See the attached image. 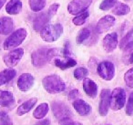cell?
Segmentation results:
<instances>
[{
	"label": "cell",
	"mask_w": 133,
	"mask_h": 125,
	"mask_svg": "<svg viewBox=\"0 0 133 125\" xmlns=\"http://www.w3.org/2000/svg\"><path fill=\"white\" fill-rule=\"evenodd\" d=\"M59 53L60 51L57 48H39L32 53V64L36 68H41Z\"/></svg>",
	"instance_id": "cell-1"
},
{
	"label": "cell",
	"mask_w": 133,
	"mask_h": 125,
	"mask_svg": "<svg viewBox=\"0 0 133 125\" xmlns=\"http://www.w3.org/2000/svg\"><path fill=\"white\" fill-rule=\"evenodd\" d=\"M45 90L51 94L62 92L66 89V84L57 75H48L45 77L42 80Z\"/></svg>",
	"instance_id": "cell-2"
},
{
	"label": "cell",
	"mask_w": 133,
	"mask_h": 125,
	"mask_svg": "<svg viewBox=\"0 0 133 125\" xmlns=\"http://www.w3.org/2000/svg\"><path fill=\"white\" fill-rule=\"evenodd\" d=\"M63 33L61 24H53L45 26L40 31V37L46 42H54L60 38Z\"/></svg>",
	"instance_id": "cell-3"
},
{
	"label": "cell",
	"mask_w": 133,
	"mask_h": 125,
	"mask_svg": "<svg viewBox=\"0 0 133 125\" xmlns=\"http://www.w3.org/2000/svg\"><path fill=\"white\" fill-rule=\"evenodd\" d=\"M26 38V30L25 28H19L11 34L8 39L5 40L3 47L4 49L9 50L18 47L25 39Z\"/></svg>",
	"instance_id": "cell-4"
},
{
	"label": "cell",
	"mask_w": 133,
	"mask_h": 125,
	"mask_svg": "<svg viewBox=\"0 0 133 125\" xmlns=\"http://www.w3.org/2000/svg\"><path fill=\"white\" fill-rule=\"evenodd\" d=\"M126 102V92L122 88H116L110 93V108L113 110L122 109Z\"/></svg>",
	"instance_id": "cell-5"
},
{
	"label": "cell",
	"mask_w": 133,
	"mask_h": 125,
	"mask_svg": "<svg viewBox=\"0 0 133 125\" xmlns=\"http://www.w3.org/2000/svg\"><path fill=\"white\" fill-rule=\"evenodd\" d=\"M52 111H53L55 117L57 118L58 121H65L70 118L71 116V110L69 108V106H66L64 102L61 101H54L51 105Z\"/></svg>",
	"instance_id": "cell-6"
},
{
	"label": "cell",
	"mask_w": 133,
	"mask_h": 125,
	"mask_svg": "<svg viewBox=\"0 0 133 125\" xmlns=\"http://www.w3.org/2000/svg\"><path fill=\"white\" fill-rule=\"evenodd\" d=\"M97 71L103 79L111 80L115 76V66L110 61H102L98 65Z\"/></svg>",
	"instance_id": "cell-7"
},
{
	"label": "cell",
	"mask_w": 133,
	"mask_h": 125,
	"mask_svg": "<svg viewBox=\"0 0 133 125\" xmlns=\"http://www.w3.org/2000/svg\"><path fill=\"white\" fill-rule=\"evenodd\" d=\"M92 3V0H72L68 6V11L72 15H78L86 11Z\"/></svg>",
	"instance_id": "cell-8"
},
{
	"label": "cell",
	"mask_w": 133,
	"mask_h": 125,
	"mask_svg": "<svg viewBox=\"0 0 133 125\" xmlns=\"http://www.w3.org/2000/svg\"><path fill=\"white\" fill-rule=\"evenodd\" d=\"M23 55H24V49L23 48H16L6 54L4 57V62L9 68H14L18 64V62L21 60Z\"/></svg>",
	"instance_id": "cell-9"
},
{
	"label": "cell",
	"mask_w": 133,
	"mask_h": 125,
	"mask_svg": "<svg viewBox=\"0 0 133 125\" xmlns=\"http://www.w3.org/2000/svg\"><path fill=\"white\" fill-rule=\"evenodd\" d=\"M116 22V19L113 16L111 15H107L105 17H101V18L98 20V24L96 27V30L98 34L104 33V32H107L109 29H110L113 26L115 25Z\"/></svg>",
	"instance_id": "cell-10"
},
{
	"label": "cell",
	"mask_w": 133,
	"mask_h": 125,
	"mask_svg": "<svg viewBox=\"0 0 133 125\" xmlns=\"http://www.w3.org/2000/svg\"><path fill=\"white\" fill-rule=\"evenodd\" d=\"M110 105V91L109 90H102L100 93V101L98 111L101 116H106L109 111V106Z\"/></svg>",
	"instance_id": "cell-11"
},
{
	"label": "cell",
	"mask_w": 133,
	"mask_h": 125,
	"mask_svg": "<svg viewBox=\"0 0 133 125\" xmlns=\"http://www.w3.org/2000/svg\"><path fill=\"white\" fill-rule=\"evenodd\" d=\"M35 79L30 73H23L17 79V87L21 91H28L33 87Z\"/></svg>",
	"instance_id": "cell-12"
},
{
	"label": "cell",
	"mask_w": 133,
	"mask_h": 125,
	"mask_svg": "<svg viewBox=\"0 0 133 125\" xmlns=\"http://www.w3.org/2000/svg\"><path fill=\"white\" fill-rule=\"evenodd\" d=\"M117 46H118V35H117V33L113 32V33L108 34L105 36V38L103 39V48L106 52L110 53V52L114 51Z\"/></svg>",
	"instance_id": "cell-13"
},
{
	"label": "cell",
	"mask_w": 133,
	"mask_h": 125,
	"mask_svg": "<svg viewBox=\"0 0 133 125\" xmlns=\"http://www.w3.org/2000/svg\"><path fill=\"white\" fill-rule=\"evenodd\" d=\"M14 29V21L11 17H0V34L8 35Z\"/></svg>",
	"instance_id": "cell-14"
},
{
	"label": "cell",
	"mask_w": 133,
	"mask_h": 125,
	"mask_svg": "<svg viewBox=\"0 0 133 125\" xmlns=\"http://www.w3.org/2000/svg\"><path fill=\"white\" fill-rule=\"evenodd\" d=\"M83 90L88 96L90 98H95L98 93V86L97 84L89 78H85L83 81Z\"/></svg>",
	"instance_id": "cell-15"
},
{
	"label": "cell",
	"mask_w": 133,
	"mask_h": 125,
	"mask_svg": "<svg viewBox=\"0 0 133 125\" xmlns=\"http://www.w3.org/2000/svg\"><path fill=\"white\" fill-rule=\"evenodd\" d=\"M73 107L78 114L82 116L88 115L91 111V106L83 99H77L73 102Z\"/></svg>",
	"instance_id": "cell-16"
},
{
	"label": "cell",
	"mask_w": 133,
	"mask_h": 125,
	"mask_svg": "<svg viewBox=\"0 0 133 125\" xmlns=\"http://www.w3.org/2000/svg\"><path fill=\"white\" fill-rule=\"evenodd\" d=\"M49 18L51 17H49L48 13H41L34 19L33 22V28L35 31H41L43 28L46 26V24L48 22Z\"/></svg>",
	"instance_id": "cell-17"
},
{
	"label": "cell",
	"mask_w": 133,
	"mask_h": 125,
	"mask_svg": "<svg viewBox=\"0 0 133 125\" xmlns=\"http://www.w3.org/2000/svg\"><path fill=\"white\" fill-rule=\"evenodd\" d=\"M22 9V2L20 0H10L6 6V13L10 15H17Z\"/></svg>",
	"instance_id": "cell-18"
},
{
	"label": "cell",
	"mask_w": 133,
	"mask_h": 125,
	"mask_svg": "<svg viewBox=\"0 0 133 125\" xmlns=\"http://www.w3.org/2000/svg\"><path fill=\"white\" fill-rule=\"evenodd\" d=\"M37 102V99H36V98H32V99L25 101L24 103H22V104L17 108V115L21 116V115H24V114L28 113V112L35 106Z\"/></svg>",
	"instance_id": "cell-19"
},
{
	"label": "cell",
	"mask_w": 133,
	"mask_h": 125,
	"mask_svg": "<svg viewBox=\"0 0 133 125\" xmlns=\"http://www.w3.org/2000/svg\"><path fill=\"white\" fill-rule=\"evenodd\" d=\"M17 75V71L13 68H8L0 72V86L9 82Z\"/></svg>",
	"instance_id": "cell-20"
},
{
	"label": "cell",
	"mask_w": 133,
	"mask_h": 125,
	"mask_svg": "<svg viewBox=\"0 0 133 125\" xmlns=\"http://www.w3.org/2000/svg\"><path fill=\"white\" fill-rule=\"evenodd\" d=\"M14 96L10 91L0 90V106H10L14 103Z\"/></svg>",
	"instance_id": "cell-21"
},
{
	"label": "cell",
	"mask_w": 133,
	"mask_h": 125,
	"mask_svg": "<svg viewBox=\"0 0 133 125\" xmlns=\"http://www.w3.org/2000/svg\"><path fill=\"white\" fill-rule=\"evenodd\" d=\"M133 47V28L125 35V37L119 42V48L121 49L127 50Z\"/></svg>",
	"instance_id": "cell-22"
},
{
	"label": "cell",
	"mask_w": 133,
	"mask_h": 125,
	"mask_svg": "<svg viewBox=\"0 0 133 125\" xmlns=\"http://www.w3.org/2000/svg\"><path fill=\"white\" fill-rule=\"evenodd\" d=\"M55 65L57 68H61V70H66V68H72V67L76 66L77 61L75 60V59H71V58H66L65 60L60 59H56Z\"/></svg>",
	"instance_id": "cell-23"
},
{
	"label": "cell",
	"mask_w": 133,
	"mask_h": 125,
	"mask_svg": "<svg viewBox=\"0 0 133 125\" xmlns=\"http://www.w3.org/2000/svg\"><path fill=\"white\" fill-rule=\"evenodd\" d=\"M130 12V8L121 2H117L112 9V13L117 16H125Z\"/></svg>",
	"instance_id": "cell-24"
},
{
	"label": "cell",
	"mask_w": 133,
	"mask_h": 125,
	"mask_svg": "<svg viewBox=\"0 0 133 125\" xmlns=\"http://www.w3.org/2000/svg\"><path fill=\"white\" fill-rule=\"evenodd\" d=\"M49 107H48V103H41L39 106L37 107V109L35 110L33 113V116L36 119H43L45 116L46 115V113L48 112Z\"/></svg>",
	"instance_id": "cell-25"
},
{
	"label": "cell",
	"mask_w": 133,
	"mask_h": 125,
	"mask_svg": "<svg viewBox=\"0 0 133 125\" xmlns=\"http://www.w3.org/2000/svg\"><path fill=\"white\" fill-rule=\"evenodd\" d=\"M46 0H29V6L32 11L39 12L45 8Z\"/></svg>",
	"instance_id": "cell-26"
},
{
	"label": "cell",
	"mask_w": 133,
	"mask_h": 125,
	"mask_svg": "<svg viewBox=\"0 0 133 125\" xmlns=\"http://www.w3.org/2000/svg\"><path fill=\"white\" fill-rule=\"evenodd\" d=\"M89 17V12L88 10H86V11L78 14L77 17H75L72 21L74 23V25H76V26H82L86 22V20H87V18Z\"/></svg>",
	"instance_id": "cell-27"
},
{
	"label": "cell",
	"mask_w": 133,
	"mask_h": 125,
	"mask_svg": "<svg viewBox=\"0 0 133 125\" xmlns=\"http://www.w3.org/2000/svg\"><path fill=\"white\" fill-rule=\"evenodd\" d=\"M90 37V30L89 28H82L79 32H78V36H77V43L78 44H82L85 42Z\"/></svg>",
	"instance_id": "cell-28"
},
{
	"label": "cell",
	"mask_w": 133,
	"mask_h": 125,
	"mask_svg": "<svg viewBox=\"0 0 133 125\" xmlns=\"http://www.w3.org/2000/svg\"><path fill=\"white\" fill-rule=\"evenodd\" d=\"M124 80L129 88L133 89V68L129 70L124 75Z\"/></svg>",
	"instance_id": "cell-29"
},
{
	"label": "cell",
	"mask_w": 133,
	"mask_h": 125,
	"mask_svg": "<svg viewBox=\"0 0 133 125\" xmlns=\"http://www.w3.org/2000/svg\"><path fill=\"white\" fill-rule=\"evenodd\" d=\"M88 74H89V71H88L87 68H83V67H80V68H78L77 70H75L74 77L77 79H85L88 76Z\"/></svg>",
	"instance_id": "cell-30"
},
{
	"label": "cell",
	"mask_w": 133,
	"mask_h": 125,
	"mask_svg": "<svg viewBox=\"0 0 133 125\" xmlns=\"http://www.w3.org/2000/svg\"><path fill=\"white\" fill-rule=\"evenodd\" d=\"M117 2H118V0H103L100 4L99 8L103 11H107L111 8H113Z\"/></svg>",
	"instance_id": "cell-31"
},
{
	"label": "cell",
	"mask_w": 133,
	"mask_h": 125,
	"mask_svg": "<svg viewBox=\"0 0 133 125\" xmlns=\"http://www.w3.org/2000/svg\"><path fill=\"white\" fill-rule=\"evenodd\" d=\"M0 125H13L11 118L6 112H0Z\"/></svg>",
	"instance_id": "cell-32"
},
{
	"label": "cell",
	"mask_w": 133,
	"mask_h": 125,
	"mask_svg": "<svg viewBox=\"0 0 133 125\" xmlns=\"http://www.w3.org/2000/svg\"><path fill=\"white\" fill-rule=\"evenodd\" d=\"M126 113L129 116H131L133 114V91L130 93L129 99H128L127 106H126Z\"/></svg>",
	"instance_id": "cell-33"
},
{
	"label": "cell",
	"mask_w": 133,
	"mask_h": 125,
	"mask_svg": "<svg viewBox=\"0 0 133 125\" xmlns=\"http://www.w3.org/2000/svg\"><path fill=\"white\" fill-rule=\"evenodd\" d=\"M59 6H60V5L57 4V3H54V4H52L51 6L49 7L48 13V15H49L50 17H52L56 13H57V9L59 8Z\"/></svg>",
	"instance_id": "cell-34"
},
{
	"label": "cell",
	"mask_w": 133,
	"mask_h": 125,
	"mask_svg": "<svg viewBox=\"0 0 133 125\" xmlns=\"http://www.w3.org/2000/svg\"><path fill=\"white\" fill-rule=\"evenodd\" d=\"M78 94H79V92H78V90H76V89H75V90H72L69 93V99H76V98H78Z\"/></svg>",
	"instance_id": "cell-35"
},
{
	"label": "cell",
	"mask_w": 133,
	"mask_h": 125,
	"mask_svg": "<svg viewBox=\"0 0 133 125\" xmlns=\"http://www.w3.org/2000/svg\"><path fill=\"white\" fill-rule=\"evenodd\" d=\"M70 55V50H69V43L66 42L65 44V48H64V56L65 58H69Z\"/></svg>",
	"instance_id": "cell-36"
},
{
	"label": "cell",
	"mask_w": 133,
	"mask_h": 125,
	"mask_svg": "<svg viewBox=\"0 0 133 125\" xmlns=\"http://www.w3.org/2000/svg\"><path fill=\"white\" fill-rule=\"evenodd\" d=\"M35 125H50V121L48 119H45L43 121H40L39 122L36 123Z\"/></svg>",
	"instance_id": "cell-37"
},
{
	"label": "cell",
	"mask_w": 133,
	"mask_h": 125,
	"mask_svg": "<svg viewBox=\"0 0 133 125\" xmlns=\"http://www.w3.org/2000/svg\"><path fill=\"white\" fill-rule=\"evenodd\" d=\"M63 125H82V123L77 122V121H68V122H66Z\"/></svg>",
	"instance_id": "cell-38"
},
{
	"label": "cell",
	"mask_w": 133,
	"mask_h": 125,
	"mask_svg": "<svg viewBox=\"0 0 133 125\" xmlns=\"http://www.w3.org/2000/svg\"><path fill=\"white\" fill-rule=\"evenodd\" d=\"M128 63H129V64H133V50H132V52L130 53V55H129Z\"/></svg>",
	"instance_id": "cell-39"
},
{
	"label": "cell",
	"mask_w": 133,
	"mask_h": 125,
	"mask_svg": "<svg viewBox=\"0 0 133 125\" xmlns=\"http://www.w3.org/2000/svg\"><path fill=\"white\" fill-rule=\"evenodd\" d=\"M6 0H0V9L3 8V6L5 5V3H6Z\"/></svg>",
	"instance_id": "cell-40"
}]
</instances>
